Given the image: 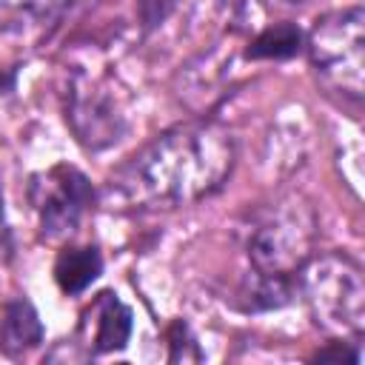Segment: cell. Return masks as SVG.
Segmentation results:
<instances>
[{"label":"cell","mask_w":365,"mask_h":365,"mask_svg":"<svg viewBox=\"0 0 365 365\" xmlns=\"http://www.w3.org/2000/svg\"><path fill=\"white\" fill-rule=\"evenodd\" d=\"M297 294V282L288 277H268V274H248L237 291V308H242L245 314H257V311H274L282 308L294 299Z\"/></svg>","instance_id":"10"},{"label":"cell","mask_w":365,"mask_h":365,"mask_svg":"<svg viewBox=\"0 0 365 365\" xmlns=\"http://www.w3.org/2000/svg\"><path fill=\"white\" fill-rule=\"evenodd\" d=\"M177 6H180V0H134V9H137V20H140L143 34L157 31L174 14Z\"/></svg>","instance_id":"13"},{"label":"cell","mask_w":365,"mask_h":365,"mask_svg":"<svg viewBox=\"0 0 365 365\" xmlns=\"http://www.w3.org/2000/svg\"><path fill=\"white\" fill-rule=\"evenodd\" d=\"M29 202L37 214L40 237L54 242L66 240L80 228L83 214L94 202L91 180L68 163H57L29 180Z\"/></svg>","instance_id":"5"},{"label":"cell","mask_w":365,"mask_h":365,"mask_svg":"<svg viewBox=\"0 0 365 365\" xmlns=\"http://www.w3.org/2000/svg\"><path fill=\"white\" fill-rule=\"evenodd\" d=\"M317 220L308 205L282 202L274 208L248 240V259L257 274L294 279L314 254Z\"/></svg>","instance_id":"4"},{"label":"cell","mask_w":365,"mask_h":365,"mask_svg":"<svg viewBox=\"0 0 365 365\" xmlns=\"http://www.w3.org/2000/svg\"><path fill=\"white\" fill-rule=\"evenodd\" d=\"M103 274V254L97 245H66L54 259V282L63 294H83Z\"/></svg>","instance_id":"9"},{"label":"cell","mask_w":365,"mask_h":365,"mask_svg":"<svg viewBox=\"0 0 365 365\" xmlns=\"http://www.w3.org/2000/svg\"><path fill=\"white\" fill-rule=\"evenodd\" d=\"M305 48V34L297 23L282 20L262 29L245 48L248 60H291Z\"/></svg>","instance_id":"11"},{"label":"cell","mask_w":365,"mask_h":365,"mask_svg":"<svg viewBox=\"0 0 365 365\" xmlns=\"http://www.w3.org/2000/svg\"><path fill=\"white\" fill-rule=\"evenodd\" d=\"M165 339H168V362H200L202 359L197 336L191 334L185 319H174L165 331Z\"/></svg>","instance_id":"12"},{"label":"cell","mask_w":365,"mask_h":365,"mask_svg":"<svg viewBox=\"0 0 365 365\" xmlns=\"http://www.w3.org/2000/svg\"><path fill=\"white\" fill-rule=\"evenodd\" d=\"M282 3H305V0H282Z\"/></svg>","instance_id":"17"},{"label":"cell","mask_w":365,"mask_h":365,"mask_svg":"<svg viewBox=\"0 0 365 365\" xmlns=\"http://www.w3.org/2000/svg\"><path fill=\"white\" fill-rule=\"evenodd\" d=\"M311 68L331 91L351 103H362L365 91V11L348 6L322 14L305 34Z\"/></svg>","instance_id":"3"},{"label":"cell","mask_w":365,"mask_h":365,"mask_svg":"<svg viewBox=\"0 0 365 365\" xmlns=\"http://www.w3.org/2000/svg\"><path fill=\"white\" fill-rule=\"evenodd\" d=\"M83 317L94 319V331L88 336V356L114 354L128 345L134 331V317L131 308L114 291H100Z\"/></svg>","instance_id":"7"},{"label":"cell","mask_w":365,"mask_h":365,"mask_svg":"<svg viewBox=\"0 0 365 365\" xmlns=\"http://www.w3.org/2000/svg\"><path fill=\"white\" fill-rule=\"evenodd\" d=\"M43 342V322L37 308L26 297H14L3 305L0 319V348L9 356H20Z\"/></svg>","instance_id":"8"},{"label":"cell","mask_w":365,"mask_h":365,"mask_svg":"<svg viewBox=\"0 0 365 365\" xmlns=\"http://www.w3.org/2000/svg\"><path fill=\"white\" fill-rule=\"evenodd\" d=\"M66 123L74 140L88 151H103L125 134V117L108 83L83 71L71 74L66 91Z\"/></svg>","instance_id":"6"},{"label":"cell","mask_w":365,"mask_h":365,"mask_svg":"<svg viewBox=\"0 0 365 365\" xmlns=\"http://www.w3.org/2000/svg\"><path fill=\"white\" fill-rule=\"evenodd\" d=\"M311 362H351V365H359L362 362V354H359V336H342L325 348H319Z\"/></svg>","instance_id":"14"},{"label":"cell","mask_w":365,"mask_h":365,"mask_svg":"<svg viewBox=\"0 0 365 365\" xmlns=\"http://www.w3.org/2000/svg\"><path fill=\"white\" fill-rule=\"evenodd\" d=\"M14 83H17V68H0V94L14 91Z\"/></svg>","instance_id":"16"},{"label":"cell","mask_w":365,"mask_h":365,"mask_svg":"<svg viewBox=\"0 0 365 365\" xmlns=\"http://www.w3.org/2000/svg\"><path fill=\"white\" fill-rule=\"evenodd\" d=\"M317 328L336 336H362L365 279L362 268L342 251L311 254L294 277Z\"/></svg>","instance_id":"2"},{"label":"cell","mask_w":365,"mask_h":365,"mask_svg":"<svg viewBox=\"0 0 365 365\" xmlns=\"http://www.w3.org/2000/svg\"><path fill=\"white\" fill-rule=\"evenodd\" d=\"M237 163L231 131L217 123H180L145 143L117 168L108 188L134 208L191 205L225 185Z\"/></svg>","instance_id":"1"},{"label":"cell","mask_w":365,"mask_h":365,"mask_svg":"<svg viewBox=\"0 0 365 365\" xmlns=\"http://www.w3.org/2000/svg\"><path fill=\"white\" fill-rule=\"evenodd\" d=\"M0 251L6 257L14 254V240H11V228H9V220H6V208H3V185H0Z\"/></svg>","instance_id":"15"}]
</instances>
